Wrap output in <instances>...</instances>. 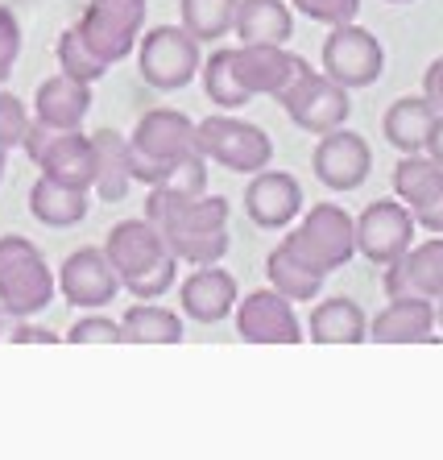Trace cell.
<instances>
[{
    "label": "cell",
    "mask_w": 443,
    "mask_h": 460,
    "mask_svg": "<svg viewBox=\"0 0 443 460\" xmlns=\"http://www.w3.org/2000/svg\"><path fill=\"white\" fill-rule=\"evenodd\" d=\"M232 38L240 46H286L294 38V9L286 0H237Z\"/></svg>",
    "instance_id": "21"
},
{
    "label": "cell",
    "mask_w": 443,
    "mask_h": 460,
    "mask_svg": "<svg viewBox=\"0 0 443 460\" xmlns=\"http://www.w3.org/2000/svg\"><path fill=\"white\" fill-rule=\"evenodd\" d=\"M381 287H386L389 299H398V295H419V299H431V303L439 299L443 295V236H431V241L406 249L394 266H386Z\"/></svg>",
    "instance_id": "17"
},
{
    "label": "cell",
    "mask_w": 443,
    "mask_h": 460,
    "mask_svg": "<svg viewBox=\"0 0 443 460\" xmlns=\"http://www.w3.org/2000/svg\"><path fill=\"white\" fill-rule=\"evenodd\" d=\"M443 187V166L427 154H402L394 166V199L406 208H419L422 199H431Z\"/></svg>",
    "instance_id": "28"
},
{
    "label": "cell",
    "mask_w": 443,
    "mask_h": 460,
    "mask_svg": "<svg viewBox=\"0 0 443 460\" xmlns=\"http://www.w3.org/2000/svg\"><path fill=\"white\" fill-rule=\"evenodd\" d=\"M120 332H125V344H178L187 336L183 315L158 303H133L120 315Z\"/></svg>",
    "instance_id": "26"
},
{
    "label": "cell",
    "mask_w": 443,
    "mask_h": 460,
    "mask_svg": "<svg viewBox=\"0 0 443 460\" xmlns=\"http://www.w3.org/2000/svg\"><path fill=\"white\" fill-rule=\"evenodd\" d=\"M0 336H4V328H0Z\"/></svg>",
    "instance_id": "43"
},
{
    "label": "cell",
    "mask_w": 443,
    "mask_h": 460,
    "mask_svg": "<svg viewBox=\"0 0 443 460\" xmlns=\"http://www.w3.org/2000/svg\"><path fill=\"white\" fill-rule=\"evenodd\" d=\"M66 344H125V332H120V320H109V315H83L66 328L63 336Z\"/></svg>",
    "instance_id": "34"
},
{
    "label": "cell",
    "mask_w": 443,
    "mask_h": 460,
    "mask_svg": "<svg viewBox=\"0 0 443 460\" xmlns=\"http://www.w3.org/2000/svg\"><path fill=\"white\" fill-rule=\"evenodd\" d=\"M291 4H294V13H303L307 22H319L327 30L357 22V13H360V0H291Z\"/></svg>",
    "instance_id": "33"
},
{
    "label": "cell",
    "mask_w": 443,
    "mask_h": 460,
    "mask_svg": "<svg viewBox=\"0 0 443 460\" xmlns=\"http://www.w3.org/2000/svg\"><path fill=\"white\" fill-rule=\"evenodd\" d=\"M311 171L327 191H335V195L357 191L360 182L369 179V171H373V150H369V141L360 137V133H352V128H332V133H324L319 146H315Z\"/></svg>",
    "instance_id": "14"
},
{
    "label": "cell",
    "mask_w": 443,
    "mask_h": 460,
    "mask_svg": "<svg viewBox=\"0 0 443 460\" xmlns=\"http://www.w3.org/2000/svg\"><path fill=\"white\" fill-rule=\"evenodd\" d=\"M435 104L427 96H398L381 117V133L398 154H422L435 125Z\"/></svg>",
    "instance_id": "24"
},
{
    "label": "cell",
    "mask_w": 443,
    "mask_h": 460,
    "mask_svg": "<svg viewBox=\"0 0 443 460\" xmlns=\"http://www.w3.org/2000/svg\"><path fill=\"white\" fill-rule=\"evenodd\" d=\"M195 146L207 162H216L232 174H257L270 166L274 141L253 120H240L232 112H212L195 125Z\"/></svg>",
    "instance_id": "6"
},
{
    "label": "cell",
    "mask_w": 443,
    "mask_h": 460,
    "mask_svg": "<svg viewBox=\"0 0 443 460\" xmlns=\"http://www.w3.org/2000/svg\"><path fill=\"white\" fill-rule=\"evenodd\" d=\"M278 104L294 125L303 133H315V137H324L332 128H344V120L352 117V100H348L344 87L332 84L324 71H311V66H303L291 84L282 87Z\"/></svg>",
    "instance_id": "9"
},
{
    "label": "cell",
    "mask_w": 443,
    "mask_h": 460,
    "mask_svg": "<svg viewBox=\"0 0 443 460\" xmlns=\"http://www.w3.org/2000/svg\"><path fill=\"white\" fill-rule=\"evenodd\" d=\"M422 96L435 104V112H443V54L422 71Z\"/></svg>",
    "instance_id": "38"
},
{
    "label": "cell",
    "mask_w": 443,
    "mask_h": 460,
    "mask_svg": "<svg viewBox=\"0 0 443 460\" xmlns=\"http://www.w3.org/2000/svg\"><path fill=\"white\" fill-rule=\"evenodd\" d=\"M232 17H237V0H178V25L199 46L228 38Z\"/></svg>",
    "instance_id": "27"
},
{
    "label": "cell",
    "mask_w": 443,
    "mask_h": 460,
    "mask_svg": "<svg viewBox=\"0 0 443 460\" xmlns=\"http://www.w3.org/2000/svg\"><path fill=\"white\" fill-rule=\"evenodd\" d=\"M87 195L91 191H75V187L38 174V182L30 187V216L46 228H75L87 220V208H91Z\"/></svg>",
    "instance_id": "25"
},
{
    "label": "cell",
    "mask_w": 443,
    "mask_h": 460,
    "mask_svg": "<svg viewBox=\"0 0 443 460\" xmlns=\"http://www.w3.org/2000/svg\"><path fill=\"white\" fill-rule=\"evenodd\" d=\"M55 282H58V295H63L66 307H79V311H104L120 295L117 270L109 266L104 249H96V245H83L75 253H66L63 266L55 270Z\"/></svg>",
    "instance_id": "12"
},
{
    "label": "cell",
    "mask_w": 443,
    "mask_h": 460,
    "mask_svg": "<svg viewBox=\"0 0 443 460\" xmlns=\"http://www.w3.org/2000/svg\"><path fill=\"white\" fill-rule=\"evenodd\" d=\"M237 299H240L237 279H232L228 270H220V266L191 270V279L178 287L183 315H187V320H195V323H204V328L228 320V315H232V307H237Z\"/></svg>",
    "instance_id": "18"
},
{
    "label": "cell",
    "mask_w": 443,
    "mask_h": 460,
    "mask_svg": "<svg viewBox=\"0 0 443 460\" xmlns=\"http://www.w3.org/2000/svg\"><path fill=\"white\" fill-rule=\"evenodd\" d=\"M55 295L58 282L42 249L22 233L0 236V315L33 320L55 303Z\"/></svg>",
    "instance_id": "4"
},
{
    "label": "cell",
    "mask_w": 443,
    "mask_h": 460,
    "mask_svg": "<svg viewBox=\"0 0 443 460\" xmlns=\"http://www.w3.org/2000/svg\"><path fill=\"white\" fill-rule=\"evenodd\" d=\"M91 150H96V191L100 204H120L133 187L129 174V137L120 128H96L91 133Z\"/></svg>",
    "instance_id": "22"
},
{
    "label": "cell",
    "mask_w": 443,
    "mask_h": 460,
    "mask_svg": "<svg viewBox=\"0 0 443 460\" xmlns=\"http://www.w3.org/2000/svg\"><path fill=\"white\" fill-rule=\"evenodd\" d=\"M232 54V75H237L245 96H278L282 87L291 84L307 66V58L291 54L286 46H228Z\"/></svg>",
    "instance_id": "16"
},
{
    "label": "cell",
    "mask_w": 443,
    "mask_h": 460,
    "mask_svg": "<svg viewBox=\"0 0 443 460\" xmlns=\"http://www.w3.org/2000/svg\"><path fill=\"white\" fill-rule=\"evenodd\" d=\"M104 257L117 270L120 290H129L137 303L162 299L166 290L178 282V257L162 241V233L141 216V220H120L104 236Z\"/></svg>",
    "instance_id": "3"
},
{
    "label": "cell",
    "mask_w": 443,
    "mask_h": 460,
    "mask_svg": "<svg viewBox=\"0 0 443 460\" xmlns=\"http://www.w3.org/2000/svg\"><path fill=\"white\" fill-rule=\"evenodd\" d=\"M4 341H13V344H58L63 336L50 332V328H38V323H30V320H17V328H13Z\"/></svg>",
    "instance_id": "37"
},
{
    "label": "cell",
    "mask_w": 443,
    "mask_h": 460,
    "mask_svg": "<svg viewBox=\"0 0 443 460\" xmlns=\"http://www.w3.org/2000/svg\"><path fill=\"white\" fill-rule=\"evenodd\" d=\"M369 341L378 344H427L435 336V303L419 295H398L369 320Z\"/></svg>",
    "instance_id": "19"
},
{
    "label": "cell",
    "mask_w": 443,
    "mask_h": 460,
    "mask_svg": "<svg viewBox=\"0 0 443 460\" xmlns=\"http://www.w3.org/2000/svg\"><path fill=\"white\" fill-rule=\"evenodd\" d=\"M145 9H150L145 0H91L75 22V33L96 58L117 66L137 50L141 33H145Z\"/></svg>",
    "instance_id": "8"
},
{
    "label": "cell",
    "mask_w": 443,
    "mask_h": 460,
    "mask_svg": "<svg viewBox=\"0 0 443 460\" xmlns=\"http://www.w3.org/2000/svg\"><path fill=\"white\" fill-rule=\"evenodd\" d=\"M4 171H9V150L0 146V179H4Z\"/></svg>",
    "instance_id": "41"
},
{
    "label": "cell",
    "mask_w": 443,
    "mask_h": 460,
    "mask_svg": "<svg viewBox=\"0 0 443 460\" xmlns=\"http://www.w3.org/2000/svg\"><path fill=\"white\" fill-rule=\"evenodd\" d=\"M30 108H25V100L17 96V92H9V87H0V146L4 150H17L25 141V128H30Z\"/></svg>",
    "instance_id": "32"
},
{
    "label": "cell",
    "mask_w": 443,
    "mask_h": 460,
    "mask_svg": "<svg viewBox=\"0 0 443 460\" xmlns=\"http://www.w3.org/2000/svg\"><path fill=\"white\" fill-rule=\"evenodd\" d=\"M199 79H204L207 100H212L220 112H237V108L249 104V96L240 92L237 75H232V54H228V46L212 50V58H204V66H199Z\"/></svg>",
    "instance_id": "30"
},
{
    "label": "cell",
    "mask_w": 443,
    "mask_h": 460,
    "mask_svg": "<svg viewBox=\"0 0 443 460\" xmlns=\"http://www.w3.org/2000/svg\"><path fill=\"white\" fill-rule=\"evenodd\" d=\"M422 154H427V158H435V162H439V166H443V112H439V117H435V125H431V137H427V150H422Z\"/></svg>",
    "instance_id": "39"
},
{
    "label": "cell",
    "mask_w": 443,
    "mask_h": 460,
    "mask_svg": "<svg viewBox=\"0 0 443 460\" xmlns=\"http://www.w3.org/2000/svg\"><path fill=\"white\" fill-rule=\"evenodd\" d=\"M294 261H303L311 274L327 279L344 270L357 257V236H352V216L340 204H315L303 212V220L291 228V236L278 241Z\"/></svg>",
    "instance_id": "5"
},
{
    "label": "cell",
    "mask_w": 443,
    "mask_h": 460,
    "mask_svg": "<svg viewBox=\"0 0 443 460\" xmlns=\"http://www.w3.org/2000/svg\"><path fill=\"white\" fill-rule=\"evenodd\" d=\"M414 233H419V225L402 199H373L360 216H352L357 253L373 266H394L414 245Z\"/></svg>",
    "instance_id": "11"
},
{
    "label": "cell",
    "mask_w": 443,
    "mask_h": 460,
    "mask_svg": "<svg viewBox=\"0 0 443 460\" xmlns=\"http://www.w3.org/2000/svg\"><path fill=\"white\" fill-rule=\"evenodd\" d=\"M307 341L315 344H360L369 341V315L360 311L357 299L348 295H332L319 299L307 320Z\"/></svg>",
    "instance_id": "23"
},
{
    "label": "cell",
    "mask_w": 443,
    "mask_h": 460,
    "mask_svg": "<svg viewBox=\"0 0 443 460\" xmlns=\"http://www.w3.org/2000/svg\"><path fill=\"white\" fill-rule=\"evenodd\" d=\"M435 328H443V295L435 299Z\"/></svg>",
    "instance_id": "40"
},
{
    "label": "cell",
    "mask_w": 443,
    "mask_h": 460,
    "mask_svg": "<svg viewBox=\"0 0 443 460\" xmlns=\"http://www.w3.org/2000/svg\"><path fill=\"white\" fill-rule=\"evenodd\" d=\"M411 216H414V225L427 228L431 236H443V187L431 195V199H422L419 208H411Z\"/></svg>",
    "instance_id": "36"
},
{
    "label": "cell",
    "mask_w": 443,
    "mask_h": 460,
    "mask_svg": "<svg viewBox=\"0 0 443 460\" xmlns=\"http://www.w3.org/2000/svg\"><path fill=\"white\" fill-rule=\"evenodd\" d=\"M129 174L145 187H183L207 191V158L195 146V120L178 108H150L129 137Z\"/></svg>",
    "instance_id": "2"
},
{
    "label": "cell",
    "mask_w": 443,
    "mask_h": 460,
    "mask_svg": "<svg viewBox=\"0 0 443 460\" xmlns=\"http://www.w3.org/2000/svg\"><path fill=\"white\" fill-rule=\"evenodd\" d=\"M87 112H91V84H79L71 75H50L38 84L33 92V120L55 133H66V128H83Z\"/></svg>",
    "instance_id": "20"
},
{
    "label": "cell",
    "mask_w": 443,
    "mask_h": 460,
    "mask_svg": "<svg viewBox=\"0 0 443 460\" xmlns=\"http://www.w3.org/2000/svg\"><path fill=\"white\" fill-rule=\"evenodd\" d=\"M17 58H22V22L9 4H0V87L9 84Z\"/></svg>",
    "instance_id": "35"
},
{
    "label": "cell",
    "mask_w": 443,
    "mask_h": 460,
    "mask_svg": "<svg viewBox=\"0 0 443 460\" xmlns=\"http://www.w3.org/2000/svg\"><path fill=\"white\" fill-rule=\"evenodd\" d=\"M145 220H150L170 253L178 257V266H220L232 249L228 236V199L220 195H195L183 187H150L145 195Z\"/></svg>",
    "instance_id": "1"
},
{
    "label": "cell",
    "mask_w": 443,
    "mask_h": 460,
    "mask_svg": "<svg viewBox=\"0 0 443 460\" xmlns=\"http://www.w3.org/2000/svg\"><path fill=\"white\" fill-rule=\"evenodd\" d=\"M386 4H411V0H386Z\"/></svg>",
    "instance_id": "42"
},
{
    "label": "cell",
    "mask_w": 443,
    "mask_h": 460,
    "mask_svg": "<svg viewBox=\"0 0 443 460\" xmlns=\"http://www.w3.org/2000/svg\"><path fill=\"white\" fill-rule=\"evenodd\" d=\"M55 58H58V71H63V75H71V79H79V84H91V87H96L100 79L109 75V63L87 50V42L75 33V25L58 33Z\"/></svg>",
    "instance_id": "31"
},
{
    "label": "cell",
    "mask_w": 443,
    "mask_h": 460,
    "mask_svg": "<svg viewBox=\"0 0 443 460\" xmlns=\"http://www.w3.org/2000/svg\"><path fill=\"white\" fill-rule=\"evenodd\" d=\"M204 66L199 42L183 25H153L137 42V71L153 92H183Z\"/></svg>",
    "instance_id": "7"
},
{
    "label": "cell",
    "mask_w": 443,
    "mask_h": 460,
    "mask_svg": "<svg viewBox=\"0 0 443 460\" xmlns=\"http://www.w3.org/2000/svg\"><path fill=\"white\" fill-rule=\"evenodd\" d=\"M386 71V50H381L378 33L365 30V25L348 22L327 30L324 38V75L332 84H340L344 92H360V87H373Z\"/></svg>",
    "instance_id": "10"
},
{
    "label": "cell",
    "mask_w": 443,
    "mask_h": 460,
    "mask_svg": "<svg viewBox=\"0 0 443 460\" xmlns=\"http://www.w3.org/2000/svg\"><path fill=\"white\" fill-rule=\"evenodd\" d=\"M232 323H237V336L245 344H299V341H307L294 303L286 299V295H278L274 287H265V290L257 287L253 295L237 299Z\"/></svg>",
    "instance_id": "13"
},
{
    "label": "cell",
    "mask_w": 443,
    "mask_h": 460,
    "mask_svg": "<svg viewBox=\"0 0 443 460\" xmlns=\"http://www.w3.org/2000/svg\"><path fill=\"white\" fill-rule=\"evenodd\" d=\"M303 187L291 171H257L249 174V187H245V212L261 233H282L291 228L299 216H303Z\"/></svg>",
    "instance_id": "15"
},
{
    "label": "cell",
    "mask_w": 443,
    "mask_h": 460,
    "mask_svg": "<svg viewBox=\"0 0 443 460\" xmlns=\"http://www.w3.org/2000/svg\"><path fill=\"white\" fill-rule=\"evenodd\" d=\"M265 279H270V287L278 290V295H286L291 303H315L319 290H324V279L311 274L303 261H294L282 245H274L270 257H265Z\"/></svg>",
    "instance_id": "29"
}]
</instances>
